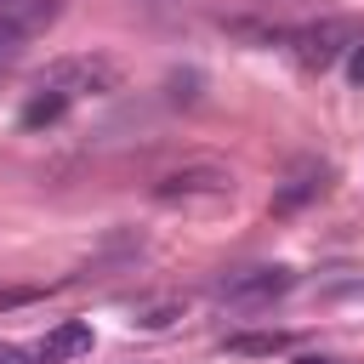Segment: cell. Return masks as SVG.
<instances>
[{"mask_svg":"<svg viewBox=\"0 0 364 364\" xmlns=\"http://www.w3.org/2000/svg\"><path fill=\"white\" fill-rule=\"evenodd\" d=\"M171 313H182V301H159V307H142V313H136V324H142V330H159V324H171Z\"/></svg>","mask_w":364,"mask_h":364,"instance_id":"cell-11","label":"cell"},{"mask_svg":"<svg viewBox=\"0 0 364 364\" xmlns=\"http://www.w3.org/2000/svg\"><path fill=\"white\" fill-rule=\"evenodd\" d=\"M0 364H23V353L17 347H0Z\"/></svg>","mask_w":364,"mask_h":364,"instance_id":"cell-14","label":"cell"},{"mask_svg":"<svg viewBox=\"0 0 364 364\" xmlns=\"http://www.w3.org/2000/svg\"><path fill=\"white\" fill-rule=\"evenodd\" d=\"M114 85H119V68H114L108 57H57V63L40 74L34 91H57V97L80 102V97H102V91H114Z\"/></svg>","mask_w":364,"mask_h":364,"instance_id":"cell-1","label":"cell"},{"mask_svg":"<svg viewBox=\"0 0 364 364\" xmlns=\"http://www.w3.org/2000/svg\"><path fill=\"white\" fill-rule=\"evenodd\" d=\"M290 284H296L290 267H245V273H228L216 296H222L228 307H267V301H279Z\"/></svg>","mask_w":364,"mask_h":364,"instance_id":"cell-3","label":"cell"},{"mask_svg":"<svg viewBox=\"0 0 364 364\" xmlns=\"http://www.w3.org/2000/svg\"><path fill=\"white\" fill-rule=\"evenodd\" d=\"M313 193H324V171H301V176H290V182L273 193V210H279V216H290V210H296V205H307Z\"/></svg>","mask_w":364,"mask_h":364,"instance_id":"cell-8","label":"cell"},{"mask_svg":"<svg viewBox=\"0 0 364 364\" xmlns=\"http://www.w3.org/2000/svg\"><path fill=\"white\" fill-rule=\"evenodd\" d=\"M40 290L34 284H17V290H0V307H23V301H34Z\"/></svg>","mask_w":364,"mask_h":364,"instance_id":"cell-13","label":"cell"},{"mask_svg":"<svg viewBox=\"0 0 364 364\" xmlns=\"http://www.w3.org/2000/svg\"><path fill=\"white\" fill-rule=\"evenodd\" d=\"M57 11H63V0H11V6H6V17H11L28 40H34L46 23H57Z\"/></svg>","mask_w":364,"mask_h":364,"instance_id":"cell-7","label":"cell"},{"mask_svg":"<svg viewBox=\"0 0 364 364\" xmlns=\"http://www.w3.org/2000/svg\"><path fill=\"white\" fill-rule=\"evenodd\" d=\"M0 6H11V0H0Z\"/></svg>","mask_w":364,"mask_h":364,"instance_id":"cell-16","label":"cell"},{"mask_svg":"<svg viewBox=\"0 0 364 364\" xmlns=\"http://www.w3.org/2000/svg\"><path fill=\"white\" fill-rule=\"evenodd\" d=\"M68 108H74L68 97H57V91H34V102L23 108V125H57Z\"/></svg>","mask_w":364,"mask_h":364,"instance_id":"cell-9","label":"cell"},{"mask_svg":"<svg viewBox=\"0 0 364 364\" xmlns=\"http://www.w3.org/2000/svg\"><path fill=\"white\" fill-rule=\"evenodd\" d=\"M228 193H233V171L210 165V159L182 165V171H171V176L154 182V199H165V205H176V199H228Z\"/></svg>","mask_w":364,"mask_h":364,"instance_id":"cell-2","label":"cell"},{"mask_svg":"<svg viewBox=\"0 0 364 364\" xmlns=\"http://www.w3.org/2000/svg\"><path fill=\"white\" fill-rule=\"evenodd\" d=\"M228 353H239V358H273V353H290V336L284 330H239V336H228Z\"/></svg>","mask_w":364,"mask_h":364,"instance_id":"cell-6","label":"cell"},{"mask_svg":"<svg viewBox=\"0 0 364 364\" xmlns=\"http://www.w3.org/2000/svg\"><path fill=\"white\" fill-rule=\"evenodd\" d=\"M80 353H91V324L85 318H68L40 341V364H63V358H80Z\"/></svg>","mask_w":364,"mask_h":364,"instance_id":"cell-5","label":"cell"},{"mask_svg":"<svg viewBox=\"0 0 364 364\" xmlns=\"http://www.w3.org/2000/svg\"><path fill=\"white\" fill-rule=\"evenodd\" d=\"M347 80H353V85H364V40H353V46H347Z\"/></svg>","mask_w":364,"mask_h":364,"instance_id":"cell-12","label":"cell"},{"mask_svg":"<svg viewBox=\"0 0 364 364\" xmlns=\"http://www.w3.org/2000/svg\"><path fill=\"white\" fill-rule=\"evenodd\" d=\"M296 364H336V358H318V353H301Z\"/></svg>","mask_w":364,"mask_h":364,"instance_id":"cell-15","label":"cell"},{"mask_svg":"<svg viewBox=\"0 0 364 364\" xmlns=\"http://www.w3.org/2000/svg\"><path fill=\"white\" fill-rule=\"evenodd\" d=\"M23 40H28V34H23L11 17H0V63H11V57L23 51Z\"/></svg>","mask_w":364,"mask_h":364,"instance_id":"cell-10","label":"cell"},{"mask_svg":"<svg viewBox=\"0 0 364 364\" xmlns=\"http://www.w3.org/2000/svg\"><path fill=\"white\" fill-rule=\"evenodd\" d=\"M353 40H358L353 23H318V28H296V34H290V51H296L301 68H330Z\"/></svg>","mask_w":364,"mask_h":364,"instance_id":"cell-4","label":"cell"}]
</instances>
